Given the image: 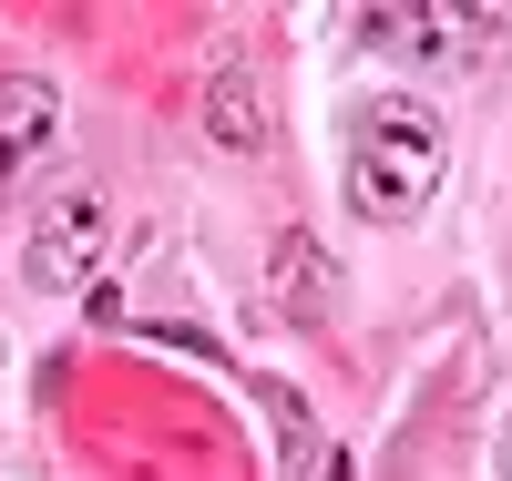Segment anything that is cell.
<instances>
[{"mask_svg": "<svg viewBox=\"0 0 512 481\" xmlns=\"http://www.w3.org/2000/svg\"><path fill=\"white\" fill-rule=\"evenodd\" d=\"M492 481H512V420H502V441H492Z\"/></svg>", "mask_w": 512, "mask_h": 481, "instance_id": "7", "label": "cell"}, {"mask_svg": "<svg viewBox=\"0 0 512 481\" xmlns=\"http://www.w3.org/2000/svg\"><path fill=\"white\" fill-rule=\"evenodd\" d=\"M369 52H400V62H472L492 21L482 11H441V0H390V11H359Z\"/></svg>", "mask_w": 512, "mask_h": 481, "instance_id": "3", "label": "cell"}, {"mask_svg": "<svg viewBox=\"0 0 512 481\" xmlns=\"http://www.w3.org/2000/svg\"><path fill=\"white\" fill-rule=\"evenodd\" d=\"M277 297H287V318H328V308H338V267H328L308 236L277 246Z\"/></svg>", "mask_w": 512, "mask_h": 481, "instance_id": "6", "label": "cell"}, {"mask_svg": "<svg viewBox=\"0 0 512 481\" xmlns=\"http://www.w3.org/2000/svg\"><path fill=\"white\" fill-rule=\"evenodd\" d=\"M451 174V134L420 93H369L349 113V215L359 226H420Z\"/></svg>", "mask_w": 512, "mask_h": 481, "instance_id": "1", "label": "cell"}, {"mask_svg": "<svg viewBox=\"0 0 512 481\" xmlns=\"http://www.w3.org/2000/svg\"><path fill=\"white\" fill-rule=\"evenodd\" d=\"M205 134L226 154H267V93H256L246 62H216L205 72Z\"/></svg>", "mask_w": 512, "mask_h": 481, "instance_id": "5", "label": "cell"}, {"mask_svg": "<svg viewBox=\"0 0 512 481\" xmlns=\"http://www.w3.org/2000/svg\"><path fill=\"white\" fill-rule=\"evenodd\" d=\"M103 256H113V195L103 185H62L41 205V226L21 236V287L31 297H93Z\"/></svg>", "mask_w": 512, "mask_h": 481, "instance_id": "2", "label": "cell"}, {"mask_svg": "<svg viewBox=\"0 0 512 481\" xmlns=\"http://www.w3.org/2000/svg\"><path fill=\"white\" fill-rule=\"evenodd\" d=\"M52 144H62V93L41 72H0V185H21Z\"/></svg>", "mask_w": 512, "mask_h": 481, "instance_id": "4", "label": "cell"}]
</instances>
